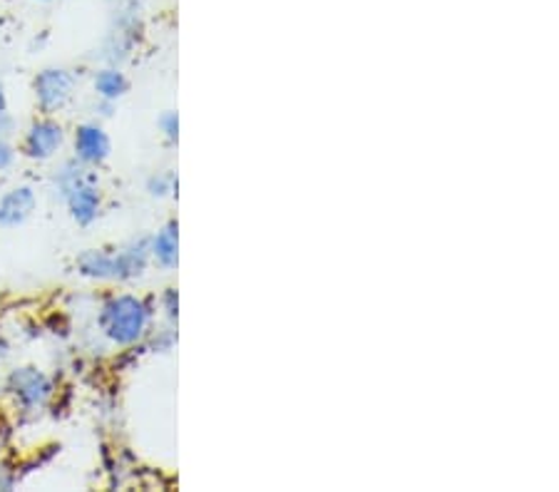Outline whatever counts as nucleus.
<instances>
[{"mask_svg": "<svg viewBox=\"0 0 559 492\" xmlns=\"http://www.w3.org/2000/svg\"><path fill=\"white\" fill-rule=\"evenodd\" d=\"M150 326V307L138 297L120 293L105 301L100 309L103 334L117 346H132L144 336Z\"/></svg>", "mask_w": 559, "mask_h": 492, "instance_id": "obj_1", "label": "nucleus"}, {"mask_svg": "<svg viewBox=\"0 0 559 492\" xmlns=\"http://www.w3.org/2000/svg\"><path fill=\"white\" fill-rule=\"evenodd\" d=\"M58 187L62 200L68 204L70 217L75 219L80 227H90L103 207V194L100 187L95 182V177L87 172L83 163H68L58 172Z\"/></svg>", "mask_w": 559, "mask_h": 492, "instance_id": "obj_2", "label": "nucleus"}, {"mask_svg": "<svg viewBox=\"0 0 559 492\" xmlns=\"http://www.w3.org/2000/svg\"><path fill=\"white\" fill-rule=\"evenodd\" d=\"M8 391L17 400V406L25 410H38L52 396V383L43 371L25 365V369H15L8 375Z\"/></svg>", "mask_w": 559, "mask_h": 492, "instance_id": "obj_3", "label": "nucleus"}, {"mask_svg": "<svg viewBox=\"0 0 559 492\" xmlns=\"http://www.w3.org/2000/svg\"><path fill=\"white\" fill-rule=\"evenodd\" d=\"M33 89L40 110L45 115H52L70 103L72 89H75V77L62 68H45L43 73L35 77Z\"/></svg>", "mask_w": 559, "mask_h": 492, "instance_id": "obj_4", "label": "nucleus"}, {"mask_svg": "<svg viewBox=\"0 0 559 492\" xmlns=\"http://www.w3.org/2000/svg\"><path fill=\"white\" fill-rule=\"evenodd\" d=\"M62 145H66V130H62V124L52 118L35 120L23 137L25 157L38 159V163L56 157Z\"/></svg>", "mask_w": 559, "mask_h": 492, "instance_id": "obj_5", "label": "nucleus"}, {"mask_svg": "<svg viewBox=\"0 0 559 492\" xmlns=\"http://www.w3.org/2000/svg\"><path fill=\"white\" fill-rule=\"evenodd\" d=\"M110 137L100 124L85 122L75 130V157L87 167H100L110 157Z\"/></svg>", "mask_w": 559, "mask_h": 492, "instance_id": "obj_6", "label": "nucleus"}, {"mask_svg": "<svg viewBox=\"0 0 559 492\" xmlns=\"http://www.w3.org/2000/svg\"><path fill=\"white\" fill-rule=\"evenodd\" d=\"M35 207H38V196H35L33 187L21 184L8 190L3 196H0V227L13 229L21 227V224L28 221L33 217Z\"/></svg>", "mask_w": 559, "mask_h": 492, "instance_id": "obj_7", "label": "nucleus"}, {"mask_svg": "<svg viewBox=\"0 0 559 492\" xmlns=\"http://www.w3.org/2000/svg\"><path fill=\"white\" fill-rule=\"evenodd\" d=\"M78 272L87 279H115V254L103 249H90L78 259Z\"/></svg>", "mask_w": 559, "mask_h": 492, "instance_id": "obj_8", "label": "nucleus"}, {"mask_svg": "<svg viewBox=\"0 0 559 492\" xmlns=\"http://www.w3.org/2000/svg\"><path fill=\"white\" fill-rule=\"evenodd\" d=\"M177 249H179V235H177V221H173V224H167V227L162 229L155 239H152L150 252L162 266L173 268V266H177V259H179Z\"/></svg>", "mask_w": 559, "mask_h": 492, "instance_id": "obj_9", "label": "nucleus"}, {"mask_svg": "<svg viewBox=\"0 0 559 492\" xmlns=\"http://www.w3.org/2000/svg\"><path fill=\"white\" fill-rule=\"evenodd\" d=\"M128 87H130L128 77H124L120 70H115V68L100 70V73L95 75V89H97V95H100L105 103L120 100V97L128 93Z\"/></svg>", "mask_w": 559, "mask_h": 492, "instance_id": "obj_10", "label": "nucleus"}, {"mask_svg": "<svg viewBox=\"0 0 559 492\" xmlns=\"http://www.w3.org/2000/svg\"><path fill=\"white\" fill-rule=\"evenodd\" d=\"M13 163H15V147L8 142V137L0 134V172L11 167Z\"/></svg>", "mask_w": 559, "mask_h": 492, "instance_id": "obj_11", "label": "nucleus"}, {"mask_svg": "<svg viewBox=\"0 0 559 492\" xmlns=\"http://www.w3.org/2000/svg\"><path fill=\"white\" fill-rule=\"evenodd\" d=\"M159 124H162V130H165L167 140H173V142H175V140H177V134H179V120H177V115H175V112L162 115Z\"/></svg>", "mask_w": 559, "mask_h": 492, "instance_id": "obj_12", "label": "nucleus"}, {"mask_svg": "<svg viewBox=\"0 0 559 492\" xmlns=\"http://www.w3.org/2000/svg\"><path fill=\"white\" fill-rule=\"evenodd\" d=\"M173 182H175V179L169 177V175L152 177V179H150V192H152V194H167L169 190H173Z\"/></svg>", "mask_w": 559, "mask_h": 492, "instance_id": "obj_13", "label": "nucleus"}, {"mask_svg": "<svg viewBox=\"0 0 559 492\" xmlns=\"http://www.w3.org/2000/svg\"><path fill=\"white\" fill-rule=\"evenodd\" d=\"M167 313H169V316H177V293L173 291V289H169L167 291Z\"/></svg>", "mask_w": 559, "mask_h": 492, "instance_id": "obj_14", "label": "nucleus"}, {"mask_svg": "<svg viewBox=\"0 0 559 492\" xmlns=\"http://www.w3.org/2000/svg\"><path fill=\"white\" fill-rule=\"evenodd\" d=\"M8 112V95H5V87L0 85V115Z\"/></svg>", "mask_w": 559, "mask_h": 492, "instance_id": "obj_15", "label": "nucleus"}, {"mask_svg": "<svg viewBox=\"0 0 559 492\" xmlns=\"http://www.w3.org/2000/svg\"><path fill=\"white\" fill-rule=\"evenodd\" d=\"M43 3H45V0H43Z\"/></svg>", "mask_w": 559, "mask_h": 492, "instance_id": "obj_16", "label": "nucleus"}]
</instances>
